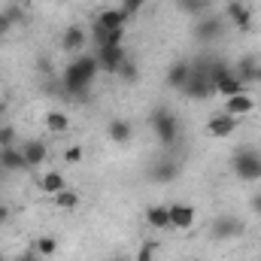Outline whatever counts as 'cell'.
<instances>
[{"label":"cell","instance_id":"5bb4252c","mask_svg":"<svg viewBox=\"0 0 261 261\" xmlns=\"http://www.w3.org/2000/svg\"><path fill=\"white\" fill-rule=\"evenodd\" d=\"M107 137L113 143H119V146H128L130 140H134V125H130L128 119H110L107 122Z\"/></svg>","mask_w":261,"mask_h":261},{"label":"cell","instance_id":"44dd1931","mask_svg":"<svg viewBox=\"0 0 261 261\" xmlns=\"http://www.w3.org/2000/svg\"><path fill=\"white\" fill-rule=\"evenodd\" d=\"M46 128L52 130V134H64V130L70 128V119H67L64 113L52 110V113H46Z\"/></svg>","mask_w":261,"mask_h":261},{"label":"cell","instance_id":"8d00e7d4","mask_svg":"<svg viewBox=\"0 0 261 261\" xmlns=\"http://www.w3.org/2000/svg\"><path fill=\"white\" fill-rule=\"evenodd\" d=\"M258 85H261V61H258Z\"/></svg>","mask_w":261,"mask_h":261},{"label":"cell","instance_id":"8992f818","mask_svg":"<svg viewBox=\"0 0 261 261\" xmlns=\"http://www.w3.org/2000/svg\"><path fill=\"white\" fill-rule=\"evenodd\" d=\"M195 40L197 43H213V40H219L222 34H225V18L222 15H210V12H203L200 18H197L195 24Z\"/></svg>","mask_w":261,"mask_h":261},{"label":"cell","instance_id":"b9f144b4","mask_svg":"<svg viewBox=\"0 0 261 261\" xmlns=\"http://www.w3.org/2000/svg\"><path fill=\"white\" fill-rule=\"evenodd\" d=\"M240 3H246V0H240Z\"/></svg>","mask_w":261,"mask_h":261},{"label":"cell","instance_id":"e575fe53","mask_svg":"<svg viewBox=\"0 0 261 261\" xmlns=\"http://www.w3.org/2000/svg\"><path fill=\"white\" fill-rule=\"evenodd\" d=\"M6 222H9V206L0 203V225H6Z\"/></svg>","mask_w":261,"mask_h":261},{"label":"cell","instance_id":"4316f807","mask_svg":"<svg viewBox=\"0 0 261 261\" xmlns=\"http://www.w3.org/2000/svg\"><path fill=\"white\" fill-rule=\"evenodd\" d=\"M155 252H158V246H155L152 240H146V243L140 246V252H137V258L134 261H155Z\"/></svg>","mask_w":261,"mask_h":261},{"label":"cell","instance_id":"7402d4cb","mask_svg":"<svg viewBox=\"0 0 261 261\" xmlns=\"http://www.w3.org/2000/svg\"><path fill=\"white\" fill-rule=\"evenodd\" d=\"M116 76H122L128 85H134L137 79H140V67H137V61H134V55H128L125 61H122V67H119V73Z\"/></svg>","mask_w":261,"mask_h":261},{"label":"cell","instance_id":"484cf974","mask_svg":"<svg viewBox=\"0 0 261 261\" xmlns=\"http://www.w3.org/2000/svg\"><path fill=\"white\" fill-rule=\"evenodd\" d=\"M15 137H18V130L3 122V125H0V149H3V146H15Z\"/></svg>","mask_w":261,"mask_h":261},{"label":"cell","instance_id":"5b68a950","mask_svg":"<svg viewBox=\"0 0 261 261\" xmlns=\"http://www.w3.org/2000/svg\"><path fill=\"white\" fill-rule=\"evenodd\" d=\"M179 173H182V164L176 158H167V155L155 158L149 164V182H158V186H167V182L179 179Z\"/></svg>","mask_w":261,"mask_h":261},{"label":"cell","instance_id":"cb8c5ba5","mask_svg":"<svg viewBox=\"0 0 261 261\" xmlns=\"http://www.w3.org/2000/svg\"><path fill=\"white\" fill-rule=\"evenodd\" d=\"M176 9H179V12H186V15L200 18V15L206 12V3H203V0H176Z\"/></svg>","mask_w":261,"mask_h":261},{"label":"cell","instance_id":"277c9868","mask_svg":"<svg viewBox=\"0 0 261 261\" xmlns=\"http://www.w3.org/2000/svg\"><path fill=\"white\" fill-rule=\"evenodd\" d=\"M243 234H246V222L237 219V216H231V213L216 216L213 225H210V237H213V240H237V237H243Z\"/></svg>","mask_w":261,"mask_h":261},{"label":"cell","instance_id":"8fae6325","mask_svg":"<svg viewBox=\"0 0 261 261\" xmlns=\"http://www.w3.org/2000/svg\"><path fill=\"white\" fill-rule=\"evenodd\" d=\"M0 167L6 173H24V170H31L28 161H24V155H21V149H15V146H3L0 149Z\"/></svg>","mask_w":261,"mask_h":261},{"label":"cell","instance_id":"83f0119b","mask_svg":"<svg viewBox=\"0 0 261 261\" xmlns=\"http://www.w3.org/2000/svg\"><path fill=\"white\" fill-rule=\"evenodd\" d=\"M82 155H85V152H82V146H70V149L64 152V161H67V164H79V161H82Z\"/></svg>","mask_w":261,"mask_h":261},{"label":"cell","instance_id":"ac0fdd59","mask_svg":"<svg viewBox=\"0 0 261 261\" xmlns=\"http://www.w3.org/2000/svg\"><path fill=\"white\" fill-rule=\"evenodd\" d=\"M234 73H237V79L243 82V85H249V82H258V58L255 55H243L237 67H234Z\"/></svg>","mask_w":261,"mask_h":261},{"label":"cell","instance_id":"9a60e30c","mask_svg":"<svg viewBox=\"0 0 261 261\" xmlns=\"http://www.w3.org/2000/svg\"><path fill=\"white\" fill-rule=\"evenodd\" d=\"M21 155H24L28 167L34 170V167H40V164L46 161V155H49V146H46V140H28V143L21 146Z\"/></svg>","mask_w":261,"mask_h":261},{"label":"cell","instance_id":"e0dca14e","mask_svg":"<svg viewBox=\"0 0 261 261\" xmlns=\"http://www.w3.org/2000/svg\"><path fill=\"white\" fill-rule=\"evenodd\" d=\"M146 222H149V228H155V231H173V228H170V210H167L164 203H152V206L146 210Z\"/></svg>","mask_w":261,"mask_h":261},{"label":"cell","instance_id":"30bf717a","mask_svg":"<svg viewBox=\"0 0 261 261\" xmlns=\"http://www.w3.org/2000/svg\"><path fill=\"white\" fill-rule=\"evenodd\" d=\"M170 228L173 231H189L195 225V206L189 203H170Z\"/></svg>","mask_w":261,"mask_h":261},{"label":"cell","instance_id":"f546056e","mask_svg":"<svg viewBox=\"0 0 261 261\" xmlns=\"http://www.w3.org/2000/svg\"><path fill=\"white\" fill-rule=\"evenodd\" d=\"M15 261H43V255H40V252H37V249L31 246V249H24V252H18V255H15Z\"/></svg>","mask_w":261,"mask_h":261},{"label":"cell","instance_id":"d6a6232c","mask_svg":"<svg viewBox=\"0 0 261 261\" xmlns=\"http://www.w3.org/2000/svg\"><path fill=\"white\" fill-rule=\"evenodd\" d=\"M37 67H40L43 73H52V61H49L46 55H40V61H37Z\"/></svg>","mask_w":261,"mask_h":261},{"label":"cell","instance_id":"f1b7e54d","mask_svg":"<svg viewBox=\"0 0 261 261\" xmlns=\"http://www.w3.org/2000/svg\"><path fill=\"white\" fill-rule=\"evenodd\" d=\"M143 3H146V0H125V3H122V12L130 18V15H137V12L143 9Z\"/></svg>","mask_w":261,"mask_h":261},{"label":"cell","instance_id":"2e32d148","mask_svg":"<svg viewBox=\"0 0 261 261\" xmlns=\"http://www.w3.org/2000/svg\"><path fill=\"white\" fill-rule=\"evenodd\" d=\"M255 110V100L243 91V94H234V97H225V113L228 116H234V119H240V116H249Z\"/></svg>","mask_w":261,"mask_h":261},{"label":"cell","instance_id":"60d3db41","mask_svg":"<svg viewBox=\"0 0 261 261\" xmlns=\"http://www.w3.org/2000/svg\"><path fill=\"white\" fill-rule=\"evenodd\" d=\"M0 261H6V258H3V252H0Z\"/></svg>","mask_w":261,"mask_h":261},{"label":"cell","instance_id":"f35d334b","mask_svg":"<svg viewBox=\"0 0 261 261\" xmlns=\"http://www.w3.org/2000/svg\"><path fill=\"white\" fill-rule=\"evenodd\" d=\"M110 261H125V258H110Z\"/></svg>","mask_w":261,"mask_h":261},{"label":"cell","instance_id":"6da1fadb","mask_svg":"<svg viewBox=\"0 0 261 261\" xmlns=\"http://www.w3.org/2000/svg\"><path fill=\"white\" fill-rule=\"evenodd\" d=\"M149 125L155 130V137L161 140V146H176L179 143V137H182V125H179V119L173 116V110H167V107H155L152 110V116H149Z\"/></svg>","mask_w":261,"mask_h":261},{"label":"cell","instance_id":"836d02e7","mask_svg":"<svg viewBox=\"0 0 261 261\" xmlns=\"http://www.w3.org/2000/svg\"><path fill=\"white\" fill-rule=\"evenodd\" d=\"M249 203H252V213H258V216H261V192H258V195H252Z\"/></svg>","mask_w":261,"mask_h":261},{"label":"cell","instance_id":"ab89813d","mask_svg":"<svg viewBox=\"0 0 261 261\" xmlns=\"http://www.w3.org/2000/svg\"><path fill=\"white\" fill-rule=\"evenodd\" d=\"M203 3H206V6H210V3H213V0H203Z\"/></svg>","mask_w":261,"mask_h":261},{"label":"cell","instance_id":"ba28073f","mask_svg":"<svg viewBox=\"0 0 261 261\" xmlns=\"http://www.w3.org/2000/svg\"><path fill=\"white\" fill-rule=\"evenodd\" d=\"M85 43H88V31H85L82 24L64 28V34H61V49H64L67 55H82Z\"/></svg>","mask_w":261,"mask_h":261},{"label":"cell","instance_id":"3957f363","mask_svg":"<svg viewBox=\"0 0 261 261\" xmlns=\"http://www.w3.org/2000/svg\"><path fill=\"white\" fill-rule=\"evenodd\" d=\"M91 85L94 82H88L82 76V70L76 67V61H70L64 67V73L58 76V91L64 94L67 100H88L91 97Z\"/></svg>","mask_w":261,"mask_h":261},{"label":"cell","instance_id":"d6986e66","mask_svg":"<svg viewBox=\"0 0 261 261\" xmlns=\"http://www.w3.org/2000/svg\"><path fill=\"white\" fill-rule=\"evenodd\" d=\"M125 21H128V15L122 12V6H119V9L110 6V9H103V12L97 15V24L107 28V31H119V28H125Z\"/></svg>","mask_w":261,"mask_h":261},{"label":"cell","instance_id":"74e56055","mask_svg":"<svg viewBox=\"0 0 261 261\" xmlns=\"http://www.w3.org/2000/svg\"><path fill=\"white\" fill-rule=\"evenodd\" d=\"M3 173H6V170H3V167H0V182H3Z\"/></svg>","mask_w":261,"mask_h":261},{"label":"cell","instance_id":"4dcf8cb0","mask_svg":"<svg viewBox=\"0 0 261 261\" xmlns=\"http://www.w3.org/2000/svg\"><path fill=\"white\" fill-rule=\"evenodd\" d=\"M3 15H6V18H9V21H12V24H18V21H21V18H24V12H21V6H9V9H6V12H3Z\"/></svg>","mask_w":261,"mask_h":261},{"label":"cell","instance_id":"7c38bea8","mask_svg":"<svg viewBox=\"0 0 261 261\" xmlns=\"http://www.w3.org/2000/svg\"><path fill=\"white\" fill-rule=\"evenodd\" d=\"M189 76H192V61H186V58H179V61H173L170 70H167V88H173V91H182L186 88V82H189Z\"/></svg>","mask_w":261,"mask_h":261},{"label":"cell","instance_id":"d4e9b609","mask_svg":"<svg viewBox=\"0 0 261 261\" xmlns=\"http://www.w3.org/2000/svg\"><path fill=\"white\" fill-rule=\"evenodd\" d=\"M34 249H37V252H40L43 258H52V255L58 252V243H55L52 237H40V240L34 243Z\"/></svg>","mask_w":261,"mask_h":261},{"label":"cell","instance_id":"ffe728a7","mask_svg":"<svg viewBox=\"0 0 261 261\" xmlns=\"http://www.w3.org/2000/svg\"><path fill=\"white\" fill-rule=\"evenodd\" d=\"M40 189H43L46 195H58V192L67 189V182H64V176H61L58 170H52V173H46V176L40 179Z\"/></svg>","mask_w":261,"mask_h":261},{"label":"cell","instance_id":"7a4b0ae2","mask_svg":"<svg viewBox=\"0 0 261 261\" xmlns=\"http://www.w3.org/2000/svg\"><path fill=\"white\" fill-rule=\"evenodd\" d=\"M231 170H234L237 179H243V182L261 179V149H255V146H240V149H234V155H231Z\"/></svg>","mask_w":261,"mask_h":261},{"label":"cell","instance_id":"d590c367","mask_svg":"<svg viewBox=\"0 0 261 261\" xmlns=\"http://www.w3.org/2000/svg\"><path fill=\"white\" fill-rule=\"evenodd\" d=\"M6 107H9V103H6V100H0V125H3V116H6Z\"/></svg>","mask_w":261,"mask_h":261},{"label":"cell","instance_id":"603a6c76","mask_svg":"<svg viewBox=\"0 0 261 261\" xmlns=\"http://www.w3.org/2000/svg\"><path fill=\"white\" fill-rule=\"evenodd\" d=\"M52 200H55L58 210H76V206H79V195H76L73 189H64V192L52 195Z\"/></svg>","mask_w":261,"mask_h":261},{"label":"cell","instance_id":"52a82bcc","mask_svg":"<svg viewBox=\"0 0 261 261\" xmlns=\"http://www.w3.org/2000/svg\"><path fill=\"white\" fill-rule=\"evenodd\" d=\"M225 18L237 28V31H252V9L246 6V3H240V0H228V6H225Z\"/></svg>","mask_w":261,"mask_h":261},{"label":"cell","instance_id":"1f68e13d","mask_svg":"<svg viewBox=\"0 0 261 261\" xmlns=\"http://www.w3.org/2000/svg\"><path fill=\"white\" fill-rule=\"evenodd\" d=\"M9 31H12V21H9V18H6V15L0 12V40H3V37H6Z\"/></svg>","mask_w":261,"mask_h":261},{"label":"cell","instance_id":"4fadbf2b","mask_svg":"<svg viewBox=\"0 0 261 261\" xmlns=\"http://www.w3.org/2000/svg\"><path fill=\"white\" fill-rule=\"evenodd\" d=\"M234 128H237V119H234V116H228V113H219V116H213V119L206 122V134H210V137H216V140L231 137Z\"/></svg>","mask_w":261,"mask_h":261},{"label":"cell","instance_id":"9c48e42d","mask_svg":"<svg viewBox=\"0 0 261 261\" xmlns=\"http://www.w3.org/2000/svg\"><path fill=\"white\" fill-rule=\"evenodd\" d=\"M128 58V52L122 49V46H103V49H97V64H100V70H107V73H119V67H122V61Z\"/></svg>","mask_w":261,"mask_h":261}]
</instances>
